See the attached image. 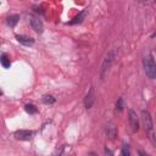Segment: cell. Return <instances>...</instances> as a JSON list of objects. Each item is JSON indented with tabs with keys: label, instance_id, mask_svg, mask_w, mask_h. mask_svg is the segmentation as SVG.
<instances>
[{
	"label": "cell",
	"instance_id": "6da1fadb",
	"mask_svg": "<svg viewBox=\"0 0 156 156\" xmlns=\"http://www.w3.org/2000/svg\"><path fill=\"white\" fill-rule=\"evenodd\" d=\"M143 68L147 78L150 79L156 78V62L151 55H146L143 58Z\"/></svg>",
	"mask_w": 156,
	"mask_h": 156
},
{
	"label": "cell",
	"instance_id": "7a4b0ae2",
	"mask_svg": "<svg viewBox=\"0 0 156 156\" xmlns=\"http://www.w3.org/2000/svg\"><path fill=\"white\" fill-rule=\"evenodd\" d=\"M141 119H143L146 134L149 135L150 139H152L154 138V123H152V117H151V115L147 110L141 111Z\"/></svg>",
	"mask_w": 156,
	"mask_h": 156
},
{
	"label": "cell",
	"instance_id": "3957f363",
	"mask_svg": "<svg viewBox=\"0 0 156 156\" xmlns=\"http://www.w3.org/2000/svg\"><path fill=\"white\" fill-rule=\"evenodd\" d=\"M113 60H115V51H113V50H111V51H108V52H107L106 57H105V58H104V61H102L101 69H100V78H101V79H104V77H105L106 72L110 69V67H111V65H112Z\"/></svg>",
	"mask_w": 156,
	"mask_h": 156
},
{
	"label": "cell",
	"instance_id": "277c9868",
	"mask_svg": "<svg viewBox=\"0 0 156 156\" xmlns=\"http://www.w3.org/2000/svg\"><path fill=\"white\" fill-rule=\"evenodd\" d=\"M128 123H129V127H130L132 132H138L139 130V118H138L136 113L133 110L128 111Z\"/></svg>",
	"mask_w": 156,
	"mask_h": 156
},
{
	"label": "cell",
	"instance_id": "5b68a950",
	"mask_svg": "<svg viewBox=\"0 0 156 156\" xmlns=\"http://www.w3.org/2000/svg\"><path fill=\"white\" fill-rule=\"evenodd\" d=\"M29 22H30L32 28H33L37 33H41V32H43L44 26H43V22H41V20H40L39 17L30 15V16H29Z\"/></svg>",
	"mask_w": 156,
	"mask_h": 156
},
{
	"label": "cell",
	"instance_id": "8992f818",
	"mask_svg": "<svg viewBox=\"0 0 156 156\" xmlns=\"http://www.w3.org/2000/svg\"><path fill=\"white\" fill-rule=\"evenodd\" d=\"M95 101V90H94V87H90V89L88 90L85 98H84V106L85 108H90L93 106Z\"/></svg>",
	"mask_w": 156,
	"mask_h": 156
},
{
	"label": "cell",
	"instance_id": "52a82bcc",
	"mask_svg": "<svg viewBox=\"0 0 156 156\" xmlns=\"http://www.w3.org/2000/svg\"><path fill=\"white\" fill-rule=\"evenodd\" d=\"M13 135L18 140H29L33 135V132L28 130V129H21V130H16Z\"/></svg>",
	"mask_w": 156,
	"mask_h": 156
},
{
	"label": "cell",
	"instance_id": "ba28073f",
	"mask_svg": "<svg viewBox=\"0 0 156 156\" xmlns=\"http://www.w3.org/2000/svg\"><path fill=\"white\" fill-rule=\"evenodd\" d=\"M16 39L18 43L26 45V46H30L34 44V39L32 37H28V35H24V34H16Z\"/></svg>",
	"mask_w": 156,
	"mask_h": 156
},
{
	"label": "cell",
	"instance_id": "9c48e42d",
	"mask_svg": "<svg viewBox=\"0 0 156 156\" xmlns=\"http://www.w3.org/2000/svg\"><path fill=\"white\" fill-rule=\"evenodd\" d=\"M87 15H88V10H83V11H80L77 16H74V17L68 22V24H77V23L83 22V20L85 18Z\"/></svg>",
	"mask_w": 156,
	"mask_h": 156
},
{
	"label": "cell",
	"instance_id": "30bf717a",
	"mask_svg": "<svg viewBox=\"0 0 156 156\" xmlns=\"http://www.w3.org/2000/svg\"><path fill=\"white\" fill-rule=\"evenodd\" d=\"M18 20H20V16H18V15H10V16H7V18H6V23H7L10 27H15V26L17 24Z\"/></svg>",
	"mask_w": 156,
	"mask_h": 156
},
{
	"label": "cell",
	"instance_id": "8fae6325",
	"mask_svg": "<svg viewBox=\"0 0 156 156\" xmlns=\"http://www.w3.org/2000/svg\"><path fill=\"white\" fill-rule=\"evenodd\" d=\"M0 61H1V66H2L4 68H10V66H11V61H10V57H9L6 54H2V55H1Z\"/></svg>",
	"mask_w": 156,
	"mask_h": 156
},
{
	"label": "cell",
	"instance_id": "7c38bea8",
	"mask_svg": "<svg viewBox=\"0 0 156 156\" xmlns=\"http://www.w3.org/2000/svg\"><path fill=\"white\" fill-rule=\"evenodd\" d=\"M106 133H107V135H108L111 139H113L115 135H116V133H117L116 127H115L113 124H108V126H106Z\"/></svg>",
	"mask_w": 156,
	"mask_h": 156
},
{
	"label": "cell",
	"instance_id": "4fadbf2b",
	"mask_svg": "<svg viewBox=\"0 0 156 156\" xmlns=\"http://www.w3.org/2000/svg\"><path fill=\"white\" fill-rule=\"evenodd\" d=\"M121 156H132V154H130V146H129L128 144H126V143L122 145Z\"/></svg>",
	"mask_w": 156,
	"mask_h": 156
},
{
	"label": "cell",
	"instance_id": "5bb4252c",
	"mask_svg": "<svg viewBox=\"0 0 156 156\" xmlns=\"http://www.w3.org/2000/svg\"><path fill=\"white\" fill-rule=\"evenodd\" d=\"M24 110H26L28 113H30V115H34V113L38 112V108H37L35 105H33V104H27V105L24 106Z\"/></svg>",
	"mask_w": 156,
	"mask_h": 156
},
{
	"label": "cell",
	"instance_id": "9a60e30c",
	"mask_svg": "<svg viewBox=\"0 0 156 156\" xmlns=\"http://www.w3.org/2000/svg\"><path fill=\"white\" fill-rule=\"evenodd\" d=\"M43 101H44V104H49V105H51V104L55 102V98H54L52 95H45V96L43 98Z\"/></svg>",
	"mask_w": 156,
	"mask_h": 156
},
{
	"label": "cell",
	"instance_id": "2e32d148",
	"mask_svg": "<svg viewBox=\"0 0 156 156\" xmlns=\"http://www.w3.org/2000/svg\"><path fill=\"white\" fill-rule=\"evenodd\" d=\"M116 110L117 111H122L123 110V99L122 98H118V100L116 102Z\"/></svg>",
	"mask_w": 156,
	"mask_h": 156
},
{
	"label": "cell",
	"instance_id": "e0dca14e",
	"mask_svg": "<svg viewBox=\"0 0 156 156\" xmlns=\"http://www.w3.org/2000/svg\"><path fill=\"white\" fill-rule=\"evenodd\" d=\"M104 152H105V156H113V152L108 147H105L104 149Z\"/></svg>",
	"mask_w": 156,
	"mask_h": 156
},
{
	"label": "cell",
	"instance_id": "ac0fdd59",
	"mask_svg": "<svg viewBox=\"0 0 156 156\" xmlns=\"http://www.w3.org/2000/svg\"><path fill=\"white\" fill-rule=\"evenodd\" d=\"M138 155H139V156H149V155H147L145 151H143V150H139V151H138Z\"/></svg>",
	"mask_w": 156,
	"mask_h": 156
},
{
	"label": "cell",
	"instance_id": "d6986e66",
	"mask_svg": "<svg viewBox=\"0 0 156 156\" xmlns=\"http://www.w3.org/2000/svg\"><path fill=\"white\" fill-rule=\"evenodd\" d=\"M88 156H98V155H96L95 152H93V151H91V152H89V154H88Z\"/></svg>",
	"mask_w": 156,
	"mask_h": 156
},
{
	"label": "cell",
	"instance_id": "ffe728a7",
	"mask_svg": "<svg viewBox=\"0 0 156 156\" xmlns=\"http://www.w3.org/2000/svg\"><path fill=\"white\" fill-rule=\"evenodd\" d=\"M152 37H154V38H156V32H155V33L152 34Z\"/></svg>",
	"mask_w": 156,
	"mask_h": 156
},
{
	"label": "cell",
	"instance_id": "44dd1931",
	"mask_svg": "<svg viewBox=\"0 0 156 156\" xmlns=\"http://www.w3.org/2000/svg\"><path fill=\"white\" fill-rule=\"evenodd\" d=\"M155 51H156V48H155Z\"/></svg>",
	"mask_w": 156,
	"mask_h": 156
}]
</instances>
